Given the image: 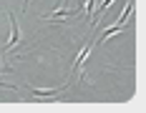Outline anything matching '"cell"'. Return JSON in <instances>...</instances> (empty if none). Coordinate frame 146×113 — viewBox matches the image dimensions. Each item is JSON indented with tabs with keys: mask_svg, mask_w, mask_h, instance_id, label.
I'll return each instance as SVG.
<instances>
[{
	"mask_svg": "<svg viewBox=\"0 0 146 113\" xmlns=\"http://www.w3.org/2000/svg\"><path fill=\"white\" fill-rule=\"evenodd\" d=\"M8 20H10V40H8V48H5V50H10V48H15V45L20 43V30H18V25H15V18L8 15Z\"/></svg>",
	"mask_w": 146,
	"mask_h": 113,
	"instance_id": "6da1fadb",
	"label": "cell"
}]
</instances>
